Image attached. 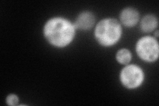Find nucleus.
Segmentation results:
<instances>
[{
  "mask_svg": "<svg viewBox=\"0 0 159 106\" xmlns=\"http://www.w3.org/2000/svg\"><path fill=\"white\" fill-rule=\"evenodd\" d=\"M157 25V20L153 16H147L141 21V27L144 32L148 33L152 31Z\"/></svg>",
  "mask_w": 159,
  "mask_h": 106,
  "instance_id": "7",
  "label": "nucleus"
},
{
  "mask_svg": "<svg viewBox=\"0 0 159 106\" xmlns=\"http://www.w3.org/2000/svg\"><path fill=\"white\" fill-rule=\"evenodd\" d=\"M44 35L48 41L57 47H64L71 42L74 35L73 25L67 20L54 18L44 27Z\"/></svg>",
  "mask_w": 159,
  "mask_h": 106,
  "instance_id": "1",
  "label": "nucleus"
},
{
  "mask_svg": "<svg viewBox=\"0 0 159 106\" xmlns=\"http://www.w3.org/2000/svg\"><path fill=\"white\" fill-rule=\"evenodd\" d=\"M120 36V25L115 19H104L97 25L96 37L98 41L103 46H110L115 44Z\"/></svg>",
  "mask_w": 159,
  "mask_h": 106,
  "instance_id": "2",
  "label": "nucleus"
},
{
  "mask_svg": "<svg viewBox=\"0 0 159 106\" xmlns=\"http://www.w3.org/2000/svg\"><path fill=\"white\" fill-rule=\"evenodd\" d=\"M131 58V54L129 53V51L127 49H122L117 53V59L118 61L121 63L126 64H128L129 62H130Z\"/></svg>",
  "mask_w": 159,
  "mask_h": 106,
  "instance_id": "8",
  "label": "nucleus"
},
{
  "mask_svg": "<svg viewBox=\"0 0 159 106\" xmlns=\"http://www.w3.org/2000/svg\"><path fill=\"white\" fill-rule=\"evenodd\" d=\"M7 103L10 105H16L18 103V98L16 95H9L7 98Z\"/></svg>",
  "mask_w": 159,
  "mask_h": 106,
  "instance_id": "9",
  "label": "nucleus"
},
{
  "mask_svg": "<svg viewBox=\"0 0 159 106\" xmlns=\"http://www.w3.org/2000/svg\"><path fill=\"white\" fill-rule=\"evenodd\" d=\"M95 22V18L89 12H84L80 15L75 23V27L78 29L86 30L90 29Z\"/></svg>",
  "mask_w": 159,
  "mask_h": 106,
  "instance_id": "6",
  "label": "nucleus"
},
{
  "mask_svg": "<svg viewBox=\"0 0 159 106\" xmlns=\"http://www.w3.org/2000/svg\"><path fill=\"white\" fill-rule=\"evenodd\" d=\"M120 18L124 25L127 27H132L137 23L139 14L134 9L127 8L121 12Z\"/></svg>",
  "mask_w": 159,
  "mask_h": 106,
  "instance_id": "5",
  "label": "nucleus"
},
{
  "mask_svg": "<svg viewBox=\"0 0 159 106\" xmlns=\"http://www.w3.org/2000/svg\"><path fill=\"white\" fill-rule=\"evenodd\" d=\"M137 52L142 59L152 62L158 57V45L155 39L146 37L141 39L137 45Z\"/></svg>",
  "mask_w": 159,
  "mask_h": 106,
  "instance_id": "3",
  "label": "nucleus"
},
{
  "mask_svg": "<svg viewBox=\"0 0 159 106\" xmlns=\"http://www.w3.org/2000/svg\"><path fill=\"white\" fill-rule=\"evenodd\" d=\"M121 80L125 86L129 88H136L143 82V73L136 66H128L122 70Z\"/></svg>",
  "mask_w": 159,
  "mask_h": 106,
  "instance_id": "4",
  "label": "nucleus"
}]
</instances>
